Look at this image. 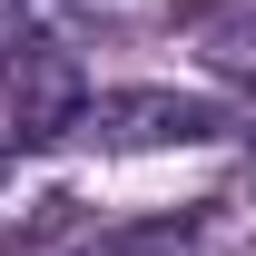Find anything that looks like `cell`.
I'll return each instance as SVG.
<instances>
[{"label":"cell","mask_w":256,"mask_h":256,"mask_svg":"<svg viewBox=\"0 0 256 256\" xmlns=\"http://www.w3.org/2000/svg\"><path fill=\"white\" fill-rule=\"evenodd\" d=\"M226 128L236 118H226V98H207V89H89V108H79L69 138L128 158V148H207Z\"/></svg>","instance_id":"1"},{"label":"cell","mask_w":256,"mask_h":256,"mask_svg":"<svg viewBox=\"0 0 256 256\" xmlns=\"http://www.w3.org/2000/svg\"><path fill=\"white\" fill-rule=\"evenodd\" d=\"M207 236V207H168V217H128V226H98L79 256H197Z\"/></svg>","instance_id":"3"},{"label":"cell","mask_w":256,"mask_h":256,"mask_svg":"<svg viewBox=\"0 0 256 256\" xmlns=\"http://www.w3.org/2000/svg\"><path fill=\"white\" fill-rule=\"evenodd\" d=\"M10 168H20V138H10V128H0V178H10Z\"/></svg>","instance_id":"4"},{"label":"cell","mask_w":256,"mask_h":256,"mask_svg":"<svg viewBox=\"0 0 256 256\" xmlns=\"http://www.w3.org/2000/svg\"><path fill=\"white\" fill-rule=\"evenodd\" d=\"M0 128L20 138V148H50V138H69L79 128V108H89V89H79V60L69 50H50V40H20L10 60H0Z\"/></svg>","instance_id":"2"}]
</instances>
